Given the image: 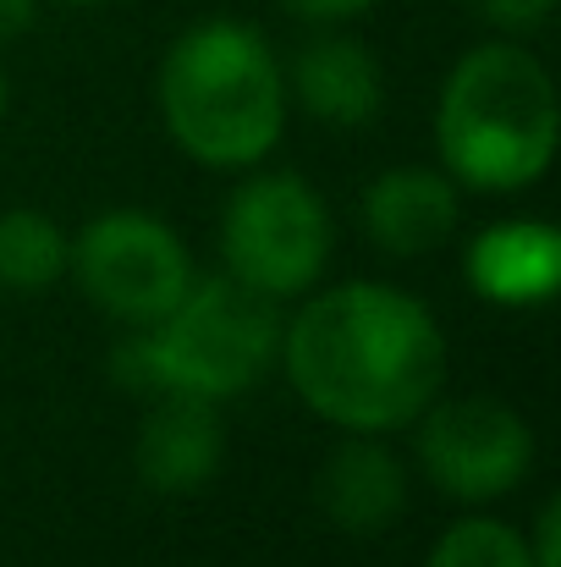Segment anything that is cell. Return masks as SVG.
<instances>
[{
  "mask_svg": "<svg viewBox=\"0 0 561 567\" xmlns=\"http://www.w3.org/2000/svg\"><path fill=\"white\" fill-rule=\"evenodd\" d=\"M66 6H100V0H66Z\"/></svg>",
  "mask_w": 561,
  "mask_h": 567,
  "instance_id": "obj_20",
  "label": "cell"
},
{
  "mask_svg": "<svg viewBox=\"0 0 561 567\" xmlns=\"http://www.w3.org/2000/svg\"><path fill=\"white\" fill-rule=\"evenodd\" d=\"M276 364L342 435H396L440 396L446 337L424 298L391 281H342L281 320Z\"/></svg>",
  "mask_w": 561,
  "mask_h": 567,
  "instance_id": "obj_1",
  "label": "cell"
},
{
  "mask_svg": "<svg viewBox=\"0 0 561 567\" xmlns=\"http://www.w3.org/2000/svg\"><path fill=\"white\" fill-rule=\"evenodd\" d=\"M336 248V220L325 193L298 172H248L220 215V259L226 276L248 292L287 303L314 292Z\"/></svg>",
  "mask_w": 561,
  "mask_h": 567,
  "instance_id": "obj_5",
  "label": "cell"
},
{
  "mask_svg": "<svg viewBox=\"0 0 561 567\" xmlns=\"http://www.w3.org/2000/svg\"><path fill=\"white\" fill-rule=\"evenodd\" d=\"M320 507L347 535H380L407 513V468L385 435H347L320 468Z\"/></svg>",
  "mask_w": 561,
  "mask_h": 567,
  "instance_id": "obj_12",
  "label": "cell"
},
{
  "mask_svg": "<svg viewBox=\"0 0 561 567\" xmlns=\"http://www.w3.org/2000/svg\"><path fill=\"white\" fill-rule=\"evenodd\" d=\"M0 116H6V78H0Z\"/></svg>",
  "mask_w": 561,
  "mask_h": 567,
  "instance_id": "obj_19",
  "label": "cell"
},
{
  "mask_svg": "<svg viewBox=\"0 0 561 567\" xmlns=\"http://www.w3.org/2000/svg\"><path fill=\"white\" fill-rule=\"evenodd\" d=\"M276 359H281L276 303L220 270V276H193L177 309H166L116 353V375L155 396H198L220 408L253 391L276 370Z\"/></svg>",
  "mask_w": 561,
  "mask_h": 567,
  "instance_id": "obj_4",
  "label": "cell"
},
{
  "mask_svg": "<svg viewBox=\"0 0 561 567\" xmlns=\"http://www.w3.org/2000/svg\"><path fill=\"white\" fill-rule=\"evenodd\" d=\"M370 6L374 0H281V11H287V17L314 22V28H342V22L364 17Z\"/></svg>",
  "mask_w": 561,
  "mask_h": 567,
  "instance_id": "obj_16",
  "label": "cell"
},
{
  "mask_svg": "<svg viewBox=\"0 0 561 567\" xmlns=\"http://www.w3.org/2000/svg\"><path fill=\"white\" fill-rule=\"evenodd\" d=\"M133 463H138V480L149 491H160V496L204 491L220 474V463H226V430H220L215 402L155 396V408H149L144 430H138Z\"/></svg>",
  "mask_w": 561,
  "mask_h": 567,
  "instance_id": "obj_10",
  "label": "cell"
},
{
  "mask_svg": "<svg viewBox=\"0 0 561 567\" xmlns=\"http://www.w3.org/2000/svg\"><path fill=\"white\" fill-rule=\"evenodd\" d=\"M557 518H561V507H557V496L534 513V529L523 535L529 540V557H534V567H561V535H557Z\"/></svg>",
  "mask_w": 561,
  "mask_h": 567,
  "instance_id": "obj_17",
  "label": "cell"
},
{
  "mask_svg": "<svg viewBox=\"0 0 561 567\" xmlns=\"http://www.w3.org/2000/svg\"><path fill=\"white\" fill-rule=\"evenodd\" d=\"M463 276L496 309H546L561 287V231L534 215L490 220L485 231H474Z\"/></svg>",
  "mask_w": 561,
  "mask_h": 567,
  "instance_id": "obj_9",
  "label": "cell"
},
{
  "mask_svg": "<svg viewBox=\"0 0 561 567\" xmlns=\"http://www.w3.org/2000/svg\"><path fill=\"white\" fill-rule=\"evenodd\" d=\"M33 17H39V0H0V44L22 39L33 28Z\"/></svg>",
  "mask_w": 561,
  "mask_h": 567,
  "instance_id": "obj_18",
  "label": "cell"
},
{
  "mask_svg": "<svg viewBox=\"0 0 561 567\" xmlns=\"http://www.w3.org/2000/svg\"><path fill=\"white\" fill-rule=\"evenodd\" d=\"M474 6H479V17H485L490 28H501L507 39L540 33V28L551 22V11H557V0H474Z\"/></svg>",
  "mask_w": 561,
  "mask_h": 567,
  "instance_id": "obj_15",
  "label": "cell"
},
{
  "mask_svg": "<svg viewBox=\"0 0 561 567\" xmlns=\"http://www.w3.org/2000/svg\"><path fill=\"white\" fill-rule=\"evenodd\" d=\"M557 78L523 39H485L451 61L435 100V150L457 188H534L557 161Z\"/></svg>",
  "mask_w": 561,
  "mask_h": 567,
  "instance_id": "obj_3",
  "label": "cell"
},
{
  "mask_svg": "<svg viewBox=\"0 0 561 567\" xmlns=\"http://www.w3.org/2000/svg\"><path fill=\"white\" fill-rule=\"evenodd\" d=\"M429 567H534V557H529V540L518 524L468 513L435 540Z\"/></svg>",
  "mask_w": 561,
  "mask_h": 567,
  "instance_id": "obj_14",
  "label": "cell"
},
{
  "mask_svg": "<svg viewBox=\"0 0 561 567\" xmlns=\"http://www.w3.org/2000/svg\"><path fill=\"white\" fill-rule=\"evenodd\" d=\"M407 430L429 485L468 507L512 496L540 457L534 424L501 396H435Z\"/></svg>",
  "mask_w": 561,
  "mask_h": 567,
  "instance_id": "obj_7",
  "label": "cell"
},
{
  "mask_svg": "<svg viewBox=\"0 0 561 567\" xmlns=\"http://www.w3.org/2000/svg\"><path fill=\"white\" fill-rule=\"evenodd\" d=\"M66 276H77L83 298L111 315L116 326H155L166 309H177L193 287V254L183 231L149 209H105L72 237Z\"/></svg>",
  "mask_w": 561,
  "mask_h": 567,
  "instance_id": "obj_6",
  "label": "cell"
},
{
  "mask_svg": "<svg viewBox=\"0 0 561 567\" xmlns=\"http://www.w3.org/2000/svg\"><path fill=\"white\" fill-rule=\"evenodd\" d=\"M364 237L391 259H418L451 243L463 220V188L440 166H385L364 198Z\"/></svg>",
  "mask_w": 561,
  "mask_h": 567,
  "instance_id": "obj_8",
  "label": "cell"
},
{
  "mask_svg": "<svg viewBox=\"0 0 561 567\" xmlns=\"http://www.w3.org/2000/svg\"><path fill=\"white\" fill-rule=\"evenodd\" d=\"M160 122L187 161L209 172H253L287 133V66L253 22H187L160 55Z\"/></svg>",
  "mask_w": 561,
  "mask_h": 567,
  "instance_id": "obj_2",
  "label": "cell"
},
{
  "mask_svg": "<svg viewBox=\"0 0 561 567\" xmlns=\"http://www.w3.org/2000/svg\"><path fill=\"white\" fill-rule=\"evenodd\" d=\"M287 94H298V105L325 127H370L385 105V78L364 39L320 33L298 50L287 72Z\"/></svg>",
  "mask_w": 561,
  "mask_h": 567,
  "instance_id": "obj_11",
  "label": "cell"
},
{
  "mask_svg": "<svg viewBox=\"0 0 561 567\" xmlns=\"http://www.w3.org/2000/svg\"><path fill=\"white\" fill-rule=\"evenodd\" d=\"M66 259H72V237L61 231V220H50L33 204L0 209V292L17 298L50 292L66 276Z\"/></svg>",
  "mask_w": 561,
  "mask_h": 567,
  "instance_id": "obj_13",
  "label": "cell"
}]
</instances>
